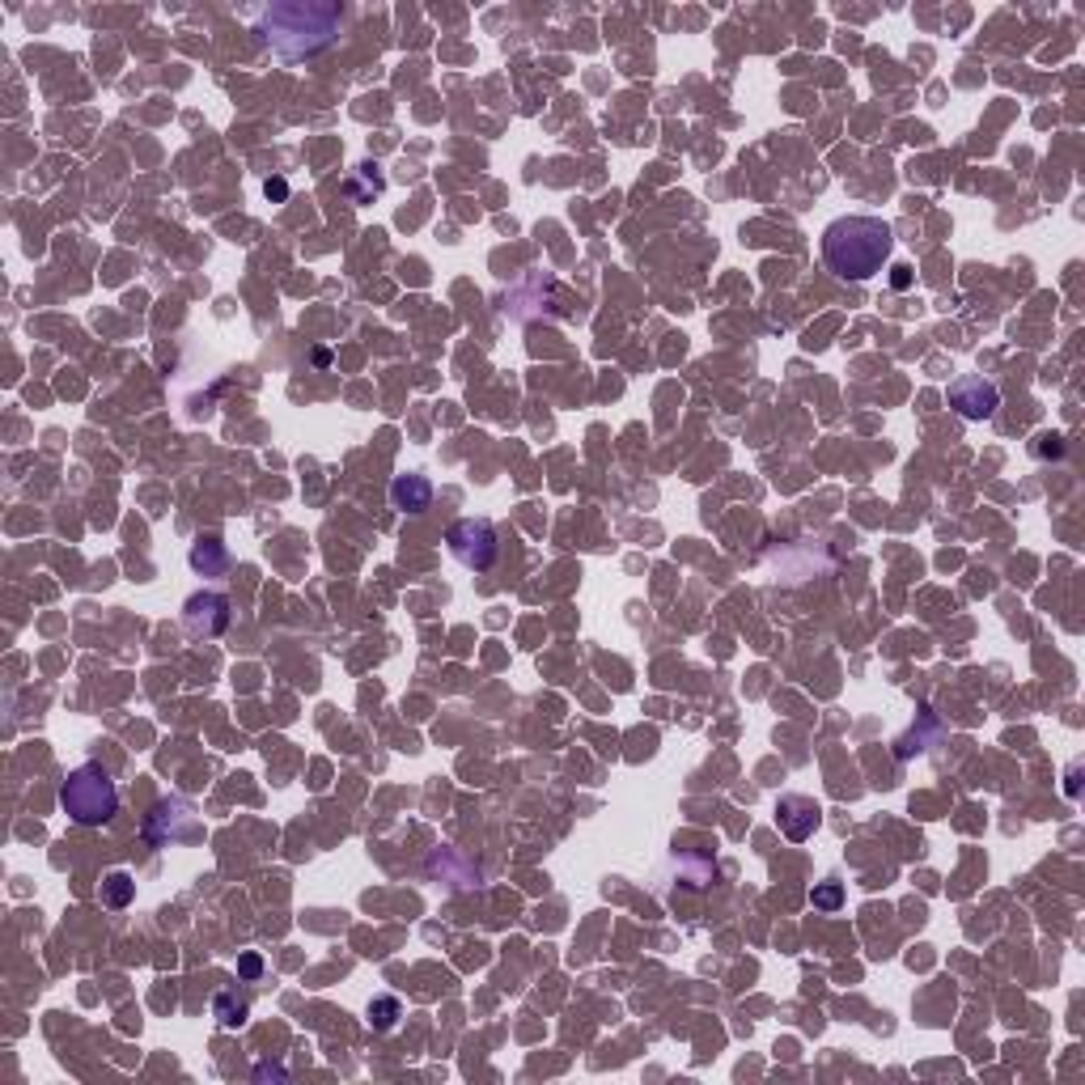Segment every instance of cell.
<instances>
[{
	"mask_svg": "<svg viewBox=\"0 0 1085 1085\" xmlns=\"http://www.w3.org/2000/svg\"><path fill=\"white\" fill-rule=\"evenodd\" d=\"M191 564H195V568H204V573H221V568H225V547H221L217 539L195 543V551H191Z\"/></svg>",
	"mask_w": 1085,
	"mask_h": 1085,
	"instance_id": "13",
	"label": "cell"
},
{
	"mask_svg": "<svg viewBox=\"0 0 1085 1085\" xmlns=\"http://www.w3.org/2000/svg\"><path fill=\"white\" fill-rule=\"evenodd\" d=\"M895 251V234L882 217H840L823 229V263L840 280H869Z\"/></svg>",
	"mask_w": 1085,
	"mask_h": 1085,
	"instance_id": "1",
	"label": "cell"
},
{
	"mask_svg": "<svg viewBox=\"0 0 1085 1085\" xmlns=\"http://www.w3.org/2000/svg\"><path fill=\"white\" fill-rule=\"evenodd\" d=\"M255 1077H259V1081H263V1077H276V1081H280V1077H284V1069H280V1064H259Z\"/></svg>",
	"mask_w": 1085,
	"mask_h": 1085,
	"instance_id": "17",
	"label": "cell"
},
{
	"mask_svg": "<svg viewBox=\"0 0 1085 1085\" xmlns=\"http://www.w3.org/2000/svg\"><path fill=\"white\" fill-rule=\"evenodd\" d=\"M340 22L344 13L335 5H272L259 17V34L272 51L297 60V56L323 51L340 34Z\"/></svg>",
	"mask_w": 1085,
	"mask_h": 1085,
	"instance_id": "2",
	"label": "cell"
},
{
	"mask_svg": "<svg viewBox=\"0 0 1085 1085\" xmlns=\"http://www.w3.org/2000/svg\"><path fill=\"white\" fill-rule=\"evenodd\" d=\"M450 556L462 564V568H475V573H488V568L496 564V551H501V543H496V530L488 518H462L450 526Z\"/></svg>",
	"mask_w": 1085,
	"mask_h": 1085,
	"instance_id": "4",
	"label": "cell"
},
{
	"mask_svg": "<svg viewBox=\"0 0 1085 1085\" xmlns=\"http://www.w3.org/2000/svg\"><path fill=\"white\" fill-rule=\"evenodd\" d=\"M263 191H268V200H284V195H289V183H284V179H268V183H263Z\"/></svg>",
	"mask_w": 1085,
	"mask_h": 1085,
	"instance_id": "16",
	"label": "cell"
},
{
	"mask_svg": "<svg viewBox=\"0 0 1085 1085\" xmlns=\"http://www.w3.org/2000/svg\"><path fill=\"white\" fill-rule=\"evenodd\" d=\"M818 818H823V810H818L810 797H802V793H789V797H780V802H776V823H780V831H785L793 844L810 840L814 827H818Z\"/></svg>",
	"mask_w": 1085,
	"mask_h": 1085,
	"instance_id": "8",
	"label": "cell"
},
{
	"mask_svg": "<svg viewBox=\"0 0 1085 1085\" xmlns=\"http://www.w3.org/2000/svg\"><path fill=\"white\" fill-rule=\"evenodd\" d=\"M912 284V276H907V268H895V289H907Z\"/></svg>",
	"mask_w": 1085,
	"mask_h": 1085,
	"instance_id": "18",
	"label": "cell"
},
{
	"mask_svg": "<svg viewBox=\"0 0 1085 1085\" xmlns=\"http://www.w3.org/2000/svg\"><path fill=\"white\" fill-rule=\"evenodd\" d=\"M403 1018V1005L395 1001V996H373L369 1001V1026L373 1030H395Z\"/></svg>",
	"mask_w": 1085,
	"mask_h": 1085,
	"instance_id": "12",
	"label": "cell"
},
{
	"mask_svg": "<svg viewBox=\"0 0 1085 1085\" xmlns=\"http://www.w3.org/2000/svg\"><path fill=\"white\" fill-rule=\"evenodd\" d=\"M200 835V823H195V814L191 806L183 802V797H170V802H157L153 814H149V840L153 844H179V840H195Z\"/></svg>",
	"mask_w": 1085,
	"mask_h": 1085,
	"instance_id": "6",
	"label": "cell"
},
{
	"mask_svg": "<svg viewBox=\"0 0 1085 1085\" xmlns=\"http://www.w3.org/2000/svg\"><path fill=\"white\" fill-rule=\"evenodd\" d=\"M212 1013H217V1022H221L225 1030H238V1026H246V1018H251L246 1001H238L234 992H217V1001H212Z\"/></svg>",
	"mask_w": 1085,
	"mask_h": 1085,
	"instance_id": "10",
	"label": "cell"
},
{
	"mask_svg": "<svg viewBox=\"0 0 1085 1085\" xmlns=\"http://www.w3.org/2000/svg\"><path fill=\"white\" fill-rule=\"evenodd\" d=\"M183 628L187 636L195 640H212L229 628V598L225 594H212V590H200L183 602Z\"/></svg>",
	"mask_w": 1085,
	"mask_h": 1085,
	"instance_id": "5",
	"label": "cell"
},
{
	"mask_svg": "<svg viewBox=\"0 0 1085 1085\" xmlns=\"http://www.w3.org/2000/svg\"><path fill=\"white\" fill-rule=\"evenodd\" d=\"M136 895V882L132 874H123V869H115V874H106L102 878V903L106 907H128Z\"/></svg>",
	"mask_w": 1085,
	"mask_h": 1085,
	"instance_id": "11",
	"label": "cell"
},
{
	"mask_svg": "<svg viewBox=\"0 0 1085 1085\" xmlns=\"http://www.w3.org/2000/svg\"><path fill=\"white\" fill-rule=\"evenodd\" d=\"M810 903L818 907V912H840V903H844V886L827 878V882H818L814 891H810Z\"/></svg>",
	"mask_w": 1085,
	"mask_h": 1085,
	"instance_id": "14",
	"label": "cell"
},
{
	"mask_svg": "<svg viewBox=\"0 0 1085 1085\" xmlns=\"http://www.w3.org/2000/svg\"><path fill=\"white\" fill-rule=\"evenodd\" d=\"M950 407L967 420H988L1001 407V390L980 373H963L958 382H950Z\"/></svg>",
	"mask_w": 1085,
	"mask_h": 1085,
	"instance_id": "7",
	"label": "cell"
},
{
	"mask_svg": "<svg viewBox=\"0 0 1085 1085\" xmlns=\"http://www.w3.org/2000/svg\"><path fill=\"white\" fill-rule=\"evenodd\" d=\"M390 505H395L399 513H424V509L433 505V484H429V475H420V471L395 475V484H390Z\"/></svg>",
	"mask_w": 1085,
	"mask_h": 1085,
	"instance_id": "9",
	"label": "cell"
},
{
	"mask_svg": "<svg viewBox=\"0 0 1085 1085\" xmlns=\"http://www.w3.org/2000/svg\"><path fill=\"white\" fill-rule=\"evenodd\" d=\"M238 975H242V980H255V975H263V958L259 954H242L238 958Z\"/></svg>",
	"mask_w": 1085,
	"mask_h": 1085,
	"instance_id": "15",
	"label": "cell"
},
{
	"mask_svg": "<svg viewBox=\"0 0 1085 1085\" xmlns=\"http://www.w3.org/2000/svg\"><path fill=\"white\" fill-rule=\"evenodd\" d=\"M60 806L73 823L102 827V823H111L119 810V789L102 763H81V768L68 772V780L60 785Z\"/></svg>",
	"mask_w": 1085,
	"mask_h": 1085,
	"instance_id": "3",
	"label": "cell"
}]
</instances>
